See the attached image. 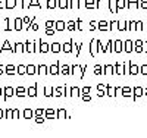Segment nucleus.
<instances>
[]
</instances>
